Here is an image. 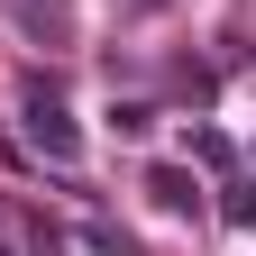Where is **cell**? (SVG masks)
Masks as SVG:
<instances>
[{
	"label": "cell",
	"instance_id": "obj_1",
	"mask_svg": "<svg viewBox=\"0 0 256 256\" xmlns=\"http://www.w3.org/2000/svg\"><path fill=\"white\" fill-rule=\"evenodd\" d=\"M18 119H28V146H37V156H55V165L82 156V128H74V110H64L55 82H28V92H18Z\"/></svg>",
	"mask_w": 256,
	"mask_h": 256
},
{
	"label": "cell",
	"instance_id": "obj_3",
	"mask_svg": "<svg viewBox=\"0 0 256 256\" xmlns=\"http://www.w3.org/2000/svg\"><path fill=\"white\" fill-rule=\"evenodd\" d=\"M82 247H92V256H138V238H128V229H110V220H92V229H82Z\"/></svg>",
	"mask_w": 256,
	"mask_h": 256
},
{
	"label": "cell",
	"instance_id": "obj_2",
	"mask_svg": "<svg viewBox=\"0 0 256 256\" xmlns=\"http://www.w3.org/2000/svg\"><path fill=\"white\" fill-rule=\"evenodd\" d=\"M146 202H156V210H174V220H192V210H202L192 165H146Z\"/></svg>",
	"mask_w": 256,
	"mask_h": 256
},
{
	"label": "cell",
	"instance_id": "obj_4",
	"mask_svg": "<svg viewBox=\"0 0 256 256\" xmlns=\"http://www.w3.org/2000/svg\"><path fill=\"white\" fill-rule=\"evenodd\" d=\"M110 128H119V138H146L156 110H146V101H119V110H110Z\"/></svg>",
	"mask_w": 256,
	"mask_h": 256
}]
</instances>
